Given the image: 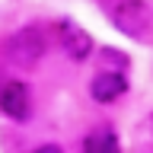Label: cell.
<instances>
[{"label": "cell", "instance_id": "7a4b0ae2", "mask_svg": "<svg viewBox=\"0 0 153 153\" xmlns=\"http://www.w3.org/2000/svg\"><path fill=\"white\" fill-rule=\"evenodd\" d=\"M48 51V38L38 26H22L7 38V57L16 67H35Z\"/></svg>", "mask_w": 153, "mask_h": 153}, {"label": "cell", "instance_id": "6da1fadb", "mask_svg": "<svg viewBox=\"0 0 153 153\" xmlns=\"http://www.w3.org/2000/svg\"><path fill=\"white\" fill-rule=\"evenodd\" d=\"M99 3L118 32L131 38H143V32L150 26V7L143 0H99Z\"/></svg>", "mask_w": 153, "mask_h": 153}, {"label": "cell", "instance_id": "5b68a950", "mask_svg": "<svg viewBox=\"0 0 153 153\" xmlns=\"http://www.w3.org/2000/svg\"><path fill=\"white\" fill-rule=\"evenodd\" d=\"M128 93V76H124V70H99V74L93 76V83H89V96H93L96 102H115V99H121V96Z\"/></svg>", "mask_w": 153, "mask_h": 153}, {"label": "cell", "instance_id": "3957f363", "mask_svg": "<svg viewBox=\"0 0 153 153\" xmlns=\"http://www.w3.org/2000/svg\"><path fill=\"white\" fill-rule=\"evenodd\" d=\"M57 42H61V51H64L70 61H86V57L96 51V42H93V35L86 32L83 26H76V22H61V29H57Z\"/></svg>", "mask_w": 153, "mask_h": 153}, {"label": "cell", "instance_id": "8992f818", "mask_svg": "<svg viewBox=\"0 0 153 153\" xmlns=\"http://www.w3.org/2000/svg\"><path fill=\"white\" fill-rule=\"evenodd\" d=\"M86 150H118V137L112 131H99V134H89L83 140Z\"/></svg>", "mask_w": 153, "mask_h": 153}, {"label": "cell", "instance_id": "277c9868", "mask_svg": "<svg viewBox=\"0 0 153 153\" xmlns=\"http://www.w3.org/2000/svg\"><path fill=\"white\" fill-rule=\"evenodd\" d=\"M29 86L22 80H10V83L0 86V112L10 115L13 121H26L29 112H32V102H29Z\"/></svg>", "mask_w": 153, "mask_h": 153}]
</instances>
